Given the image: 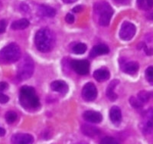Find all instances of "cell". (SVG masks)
<instances>
[{
    "label": "cell",
    "instance_id": "6da1fadb",
    "mask_svg": "<svg viewBox=\"0 0 153 144\" xmlns=\"http://www.w3.org/2000/svg\"><path fill=\"white\" fill-rule=\"evenodd\" d=\"M37 49L42 52H48L54 48L55 36L49 28H42L37 31L35 37Z\"/></svg>",
    "mask_w": 153,
    "mask_h": 144
},
{
    "label": "cell",
    "instance_id": "7a4b0ae2",
    "mask_svg": "<svg viewBox=\"0 0 153 144\" xmlns=\"http://www.w3.org/2000/svg\"><path fill=\"white\" fill-rule=\"evenodd\" d=\"M19 101L22 106L28 110H34L40 107V101L35 90L30 86H23L20 89Z\"/></svg>",
    "mask_w": 153,
    "mask_h": 144
},
{
    "label": "cell",
    "instance_id": "3957f363",
    "mask_svg": "<svg viewBox=\"0 0 153 144\" xmlns=\"http://www.w3.org/2000/svg\"><path fill=\"white\" fill-rule=\"evenodd\" d=\"M22 56L21 49L16 43H11L0 51V63L12 64L19 61Z\"/></svg>",
    "mask_w": 153,
    "mask_h": 144
},
{
    "label": "cell",
    "instance_id": "277c9868",
    "mask_svg": "<svg viewBox=\"0 0 153 144\" xmlns=\"http://www.w3.org/2000/svg\"><path fill=\"white\" fill-rule=\"evenodd\" d=\"M94 12L98 16V22L100 25H109L113 14V9L110 4L105 1L97 2L94 5Z\"/></svg>",
    "mask_w": 153,
    "mask_h": 144
},
{
    "label": "cell",
    "instance_id": "5b68a950",
    "mask_svg": "<svg viewBox=\"0 0 153 144\" xmlns=\"http://www.w3.org/2000/svg\"><path fill=\"white\" fill-rule=\"evenodd\" d=\"M34 62L28 55L22 58L17 70V77L20 81H25L30 78L34 72Z\"/></svg>",
    "mask_w": 153,
    "mask_h": 144
},
{
    "label": "cell",
    "instance_id": "8992f818",
    "mask_svg": "<svg viewBox=\"0 0 153 144\" xmlns=\"http://www.w3.org/2000/svg\"><path fill=\"white\" fill-rule=\"evenodd\" d=\"M141 129L143 134H149L153 131V108H149L143 114Z\"/></svg>",
    "mask_w": 153,
    "mask_h": 144
},
{
    "label": "cell",
    "instance_id": "52a82bcc",
    "mask_svg": "<svg viewBox=\"0 0 153 144\" xmlns=\"http://www.w3.org/2000/svg\"><path fill=\"white\" fill-rule=\"evenodd\" d=\"M136 28L132 23L129 22H124L121 25V28L120 30V38L124 41L131 40L136 34Z\"/></svg>",
    "mask_w": 153,
    "mask_h": 144
},
{
    "label": "cell",
    "instance_id": "ba28073f",
    "mask_svg": "<svg viewBox=\"0 0 153 144\" xmlns=\"http://www.w3.org/2000/svg\"><path fill=\"white\" fill-rule=\"evenodd\" d=\"M71 66L80 75H86L90 71V63L87 60H72Z\"/></svg>",
    "mask_w": 153,
    "mask_h": 144
},
{
    "label": "cell",
    "instance_id": "9c48e42d",
    "mask_svg": "<svg viewBox=\"0 0 153 144\" xmlns=\"http://www.w3.org/2000/svg\"><path fill=\"white\" fill-rule=\"evenodd\" d=\"M97 90L95 85L93 83L86 84L82 90V97L87 101H93L97 98Z\"/></svg>",
    "mask_w": 153,
    "mask_h": 144
},
{
    "label": "cell",
    "instance_id": "30bf717a",
    "mask_svg": "<svg viewBox=\"0 0 153 144\" xmlns=\"http://www.w3.org/2000/svg\"><path fill=\"white\" fill-rule=\"evenodd\" d=\"M34 137L28 134H16L12 136V144H32Z\"/></svg>",
    "mask_w": 153,
    "mask_h": 144
},
{
    "label": "cell",
    "instance_id": "8fae6325",
    "mask_svg": "<svg viewBox=\"0 0 153 144\" xmlns=\"http://www.w3.org/2000/svg\"><path fill=\"white\" fill-rule=\"evenodd\" d=\"M83 117L85 120L93 123H99L103 120L101 113L94 110L85 111L83 114Z\"/></svg>",
    "mask_w": 153,
    "mask_h": 144
},
{
    "label": "cell",
    "instance_id": "7c38bea8",
    "mask_svg": "<svg viewBox=\"0 0 153 144\" xmlns=\"http://www.w3.org/2000/svg\"><path fill=\"white\" fill-rule=\"evenodd\" d=\"M109 51H110V49H109L107 45L100 44V45H96L93 48L92 50L91 51V53H90V56L91 57H95L100 55L108 54Z\"/></svg>",
    "mask_w": 153,
    "mask_h": 144
},
{
    "label": "cell",
    "instance_id": "4fadbf2b",
    "mask_svg": "<svg viewBox=\"0 0 153 144\" xmlns=\"http://www.w3.org/2000/svg\"><path fill=\"white\" fill-rule=\"evenodd\" d=\"M51 88L52 90L61 94H66L68 90V85L63 81H54L51 84Z\"/></svg>",
    "mask_w": 153,
    "mask_h": 144
},
{
    "label": "cell",
    "instance_id": "5bb4252c",
    "mask_svg": "<svg viewBox=\"0 0 153 144\" xmlns=\"http://www.w3.org/2000/svg\"><path fill=\"white\" fill-rule=\"evenodd\" d=\"M110 117L111 121L114 124L118 125L120 124L121 120H122V113L121 110L117 106H113L111 107L110 110Z\"/></svg>",
    "mask_w": 153,
    "mask_h": 144
},
{
    "label": "cell",
    "instance_id": "9a60e30c",
    "mask_svg": "<svg viewBox=\"0 0 153 144\" xmlns=\"http://www.w3.org/2000/svg\"><path fill=\"white\" fill-rule=\"evenodd\" d=\"M139 64L136 61H129L123 65V71L128 75H133L137 73L139 70Z\"/></svg>",
    "mask_w": 153,
    "mask_h": 144
},
{
    "label": "cell",
    "instance_id": "2e32d148",
    "mask_svg": "<svg viewBox=\"0 0 153 144\" xmlns=\"http://www.w3.org/2000/svg\"><path fill=\"white\" fill-rule=\"evenodd\" d=\"M38 12L42 16L48 18H52L56 15L55 9L46 5H41L38 7Z\"/></svg>",
    "mask_w": 153,
    "mask_h": 144
},
{
    "label": "cell",
    "instance_id": "e0dca14e",
    "mask_svg": "<svg viewBox=\"0 0 153 144\" xmlns=\"http://www.w3.org/2000/svg\"><path fill=\"white\" fill-rule=\"evenodd\" d=\"M81 130L84 135L90 137H96V136H97L100 133L99 129L94 127V126L87 125V124H84V125L82 126Z\"/></svg>",
    "mask_w": 153,
    "mask_h": 144
},
{
    "label": "cell",
    "instance_id": "ac0fdd59",
    "mask_svg": "<svg viewBox=\"0 0 153 144\" xmlns=\"http://www.w3.org/2000/svg\"><path fill=\"white\" fill-rule=\"evenodd\" d=\"M119 83H120V81L118 80L113 81L110 82V84L108 85L107 88H106V97L111 101H114L117 98V95L114 92V89Z\"/></svg>",
    "mask_w": 153,
    "mask_h": 144
},
{
    "label": "cell",
    "instance_id": "d6986e66",
    "mask_svg": "<svg viewBox=\"0 0 153 144\" xmlns=\"http://www.w3.org/2000/svg\"><path fill=\"white\" fill-rule=\"evenodd\" d=\"M110 74L109 71L106 69H98L94 71V78L99 82L105 81L110 78Z\"/></svg>",
    "mask_w": 153,
    "mask_h": 144
},
{
    "label": "cell",
    "instance_id": "ffe728a7",
    "mask_svg": "<svg viewBox=\"0 0 153 144\" xmlns=\"http://www.w3.org/2000/svg\"><path fill=\"white\" fill-rule=\"evenodd\" d=\"M29 25V21L26 19H22L12 22L11 25V28L13 30L25 29Z\"/></svg>",
    "mask_w": 153,
    "mask_h": 144
},
{
    "label": "cell",
    "instance_id": "44dd1931",
    "mask_svg": "<svg viewBox=\"0 0 153 144\" xmlns=\"http://www.w3.org/2000/svg\"><path fill=\"white\" fill-rule=\"evenodd\" d=\"M73 52L74 54H84V52L87 51V45L84 43H78L74 45L72 49Z\"/></svg>",
    "mask_w": 153,
    "mask_h": 144
},
{
    "label": "cell",
    "instance_id": "7402d4cb",
    "mask_svg": "<svg viewBox=\"0 0 153 144\" xmlns=\"http://www.w3.org/2000/svg\"><path fill=\"white\" fill-rule=\"evenodd\" d=\"M151 97V94L146 90H141L140 92L138 94V99L141 101L143 104L148 102Z\"/></svg>",
    "mask_w": 153,
    "mask_h": 144
},
{
    "label": "cell",
    "instance_id": "603a6c76",
    "mask_svg": "<svg viewBox=\"0 0 153 144\" xmlns=\"http://www.w3.org/2000/svg\"><path fill=\"white\" fill-rule=\"evenodd\" d=\"M129 104H130L131 106L132 107L135 109H139V108L143 107V104L139 101L138 98L135 97H131L129 98Z\"/></svg>",
    "mask_w": 153,
    "mask_h": 144
},
{
    "label": "cell",
    "instance_id": "cb8c5ba5",
    "mask_svg": "<svg viewBox=\"0 0 153 144\" xmlns=\"http://www.w3.org/2000/svg\"><path fill=\"white\" fill-rule=\"evenodd\" d=\"M17 113L14 111H9L5 114V120L7 121V123H14L16 120H17Z\"/></svg>",
    "mask_w": 153,
    "mask_h": 144
},
{
    "label": "cell",
    "instance_id": "d4e9b609",
    "mask_svg": "<svg viewBox=\"0 0 153 144\" xmlns=\"http://www.w3.org/2000/svg\"><path fill=\"white\" fill-rule=\"evenodd\" d=\"M146 78L149 83L153 85V66L149 67L146 71Z\"/></svg>",
    "mask_w": 153,
    "mask_h": 144
},
{
    "label": "cell",
    "instance_id": "484cf974",
    "mask_svg": "<svg viewBox=\"0 0 153 144\" xmlns=\"http://www.w3.org/2000/svg\"><path fill=\"white\" fill-rule=\"evenodd\" d=\"M100 144H119L114 138L111 137H106L102 139Z\"/></svg>",
    "mask_w": 153,
    "mask_h": 144
},
{
    "label": "cell",
    "instance_id": "4316f807",
    "mask_svg": "<svg viewBox=\"0 0 153 144\" xmlns=\"http://www.w3.org/2000/svg\"><path fill=\"white\" fill-rule=\"evenodd\" d=\"M137 6L143 10H148V7L146 5V0H137Z\"/></svg>",
    "mask_w": 153,
    "mask_h": 144
},
{
    "label": "cell",
    "instance_id": "83f0119b",
    "mask_svg": "<svg viewBox=\"0 0 153 144\" xmlns=\"http://www.w3.org/2000/svg\"><path fill=\"white\" fill-rule=\"evenodd\" d=\"M6 26H7V22L5 20H0V34L5 32V29H6Z\"/></svg>",
    "mask_w": 153,
    "mask_h": 144
},
{
    "label": "cell",
    "instance_id": "f1b7e54d",
    "mask_svg": "<svg viewBox=\"0 0 153 144\" xmlns=\"http://www.w3.org/2000/svg\"><path fill=\"white\" fill-rule=\"evenodd\" d=\"M65 21L68 23V24H72L74 22V16L71 13H68L65 17Z\"/></svg>",
    "mask_w": 153,
    "mask_h": 144
},
{
    "label": "cell",
    "instance_id": "f546056e",
    "mask_svg": "<svg viewBox=\"0 0 153 144\" xmlns=\"http://www.w3.org/2000/svg\"><path fill=\"white\" fill-rule=\"evenodd\" d=\"M9 98L5 94L0 93V104H6L9 101Z\"/></svg>",
    "mask_w": 153,
    "mask_h": 144
},
{
    "label": "cell",
    "instance_id": "4dcf8cb0",
    "mask_svg": "<svg viewBox=\"0 0 153 144\" xmlns=\"http://www.w3.org/2000/svg\"><path fill=\"white\" fill-rule=\"evenodd\" d=\"M8 88V84L6 82H0V91H3Z\"/></svg>",
    "mask_w": 153,
    "mask_h": 144
},
{
    "label": "cell",
    "instance_id": "1f68e13d",
    "mask_svg": "<svg viewBox=\"0 0 153 144\" xmlns=\"http://www.w3.org/2000/svg\"><path fill=\"white\" fill-rule=\"evenodd\" d=\"M146 17L150 20V21H152L153 22V10H150L149 11L146 15Z\"/></svg>",
    "mask_w": 153,
    "mask_h": 144
},
{
    "label": "cell",
    "instance_id": "d6a6232c",
    "mask_svg": "<svg viewBox=\"0 0 153 144\" xmlns=\"http://www.w3.org/2000/svg\"><path fill=\"white\" fill-rule=\"evenodd\" d=\"M83 6L82 5H77L76 7H74L73 9V12H76V13H78V12H80L83 11Z\"/></svg>",
    "mask_w": 153,
    "mask_h": 144
},
{
    "label": "cell",
    "instance_id": "836d02e7",
    "mask_svg": "<svg viewBox=\"0 0 153 144\" xmlns=\"http://www.w3.org/2000/svg\"><path fill=\"white\" fill-rule=\"evenodd\" d=\"M144 48L147 55H152V54H153V48L148 49L147 48H146V46L145 45H144Z\"/></svg>",
    "mask_w": 153,
    "mask_h": 144
},
{
    "label": "cell",
    "instance_id": "e575fe53",
    "mask_svg": "<svg viewBox=\"0 0 153 144\" xmlns=\"http://www.w3.org/2000/svg\"><path fill=\"white\" fill-rule=\"evenodd\" d=\"M146 5L148 9H151L153 7V0H146Z\"/></svg>",
    "mask_w": 153,
    "mask_h": 144
},
{
    "label": "cell",
    "instance_id": "d590c367",
    "mask_svg": "<svg viewBox=\"0 0 153 144\" xmlns=\"http://www.w3.org/2000/svg\"><path fill=\"white\" fill-rule=\"evenodd\" d=\"M115 1L121 4H128L129 2V0H115Z\"/></svg>",
    "mask_w": 153,
    "mask_h": 144
},
{
    "label": "cell",
    "instance_id": "8d00e7d4",
    "mask_svg": "<svg viewBox=\"0 0 153 144\" xmlns=\"http://www.w3.org/2000/svg\"><path fill=\"white\" fill-rule=\"evenodd\" d=\"M5 134V130L3 128L0 127V137H3Z\"/></svg>",
    "mask_w": 153,
    "mask_h": 144
},
{
    "label": "cell",
    "instance_id": "74e56055",
    "mask_svg": "<svg viewBox=\"0 0 153 144\" xmlns=\"http://www.w3.org/2000/svg\"><path fill=\"white\" fill-rule=\"evenodd\" d=\"M62 1L65 2V3L69 4V3H73V2H75L76 0H62Z\"/></svg>",
    "mask_w": 153,
    "mask_h": 144
},
{
    "label": "cell",
    "instance_id": "f35d334b",
    "mask_svg": "<svg viewBox=\"0 0 153 144\" xmlns=\"http://www.w3.org/2000/svg\"><path fill=\"white\" fill-rule=\"evenodd\" d=\"M76 144H87V143H85V142H80V143H76Z\"/></svg>",
    "mask_w": 153,
    "mask_h": 144
},
{
    "label": "cell",
    "instance_id": "ab89813d",
    "mask_svg": "<svg viewBox=\"0 0 153 144\" xmlns=\"http://www.w3.org/2000/svg\"><path fill=\"white\" fill-rule=\"evenodd\" d=\"M2 2H1V1H0V9H1V8H2Z\"/></svg>",
    "mask_w": 153,
    "mask_h": 144
}]
</instances>
